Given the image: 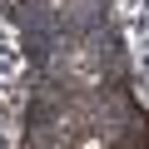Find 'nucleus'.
Returning <instances> with one entry per match:
<instances>
[{"label": "nucleus", "mask_w": 149, "mask_h": 149, "mask_svg": "<svg viewBox=\"0 0 149 149\" xmlns=\"http://www.w3.org/2000/svg\"><path fill=\"white\" fill-rule=\"evenodd\" d=\"M80 149H104V139H100V134H85V139H80Z\"/></svg>", "instance_id": "obj_1"}]
</instances>
